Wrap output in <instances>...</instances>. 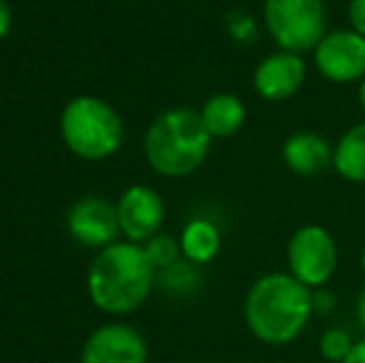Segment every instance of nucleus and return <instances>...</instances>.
<instances>
[{
  "mask_svg": "<svg viewBox=\"0 0 365 363\" xmlns=\"http://www.w3.org/2000/svg\"><path fill=\"white\" fill-rule=\"evenodd\" d=\"M313 319V289L289 272H269L254 281L244 299V321L254 339L269 346L293 344Z\"/></svg>",
  "mask_w": 365,
  "mask_h": 363,
  "instance_id": "1",
  "label": "nucleus"
},
{
  "mask_svg": "<svg viewBox=\"0 0 365 363\" xmlns=\"http://www.w3.org/2000/svg\"><path fill=\"white\" fill-rule=\"evenodd\" d=\"M157 281L142 244L115 242L100 249L87 272V294L100 311L112 316L132 314L149 299Z\"/></svg>",
  "mask_w": 365,
  "mask_h": 363,
  "instance_id": "2",
  "label": "nucleus"
},
{
  "mask_svg": "<svg viewBox=\"0 0 365 363\" xmlns=\"http://www.w3.org/2000/svg\"><path fill=\"white\" fill-rule=\"evenodd\" d=\"M212 150V135L204 127L199 110L172 107L154 117L145 135V157L157 175L189 177L204 165Z\"/></svg>",
  "mask_w": 365,
  "mask_h": 363,
  "instance_id": "3",
  "label": "nucleus"
},
{
  "mask_svg": "<svg viewBox=\"0 0 365 363\" xmlns=\"http://www.w3.org/2000/svg\"><path fill=\"white\" fill-rule=\"evenodd\" d=\"M60 132L68 150L90 162L112 157L125 140V125L117 110L92 95H80L65 105Z\"/></svg>",
  "mask_w": 365,
  "mask_h": 363,
  "instance_id": "4",
  "label": "nucleus"
},
{
  "mask_svg": "<svg viewBox=\"0 0 365 363\" xmlns=\"http://www.w3.org/2000/svg\"><path fill=\"white\" fill-rule=\"evenodd\" d=\"M264 28L276 50L313 53L328 33V13L323 0H264Z\"/></svg>",
  "mask_w": 365,
  "mask_h": 363,
  "instance_id": "5",
  "label": "nucleus"
},
{
  "mask_svg": "<svg viewBox=\"0 0 365 363\" xmlns=\"http://www.w3.org/2000/svg\"><path fill=\"white\" fill-rule=\"evenodd\" d=\"M289 274L308 289H323L338 269L336 237L321 224H303L286 244Z\"/></svg>",
  "mask_w": 365,
  "mask_h": 363,
  "instance_id": "6",
  "label": "nucleus"
},
{
  "mask_svg": "<svg viewBox=\"0 0 365 363\" xmlns=\"http://www.w3.org/2000/svg\"><path fill=\"white\" fill-rule=\"evenodd\" d=\"M311 55L313 68L326 83L358 85L365 80V38L356 30H328Z\"/></svg>",
  "mask_w": 365,
  "mask_h": 363,
  "instance_id": "7",
  "label": "nucleus"
},
{
  "mask_svg": "<svg viewBox=\"0 0 365 363\" xmlns=\"http://www.w3.org/2000/svg\"><path fill=\"white\" fill-rule=\"evenodd\" d=\"M147 341L130 324H102L82 344L80 363H147Z\"/></svg>",
  "mask_w": 365,
  "mask_h": 363,
  "instance_id": "8",
  "label": "nucleus"
},
{
  "mask_svg": "<svg viewBox=\"0 0 365 363\" xmlns=\"http://www.w3.org/2000/svg\"><path fill=\"white\" fill-rule=\"evenodd\" d=\"M117 219H120V232L127 242L147 244L162 232L164 202L157 189L147 184H135L125 189L122 197L117 199Z\"/></svg>",
  "mask_w": 365,
  "mask_h": 363,
  "instance_id": "9",
  "label": "nucleus"
},
{
  "mask_svg": "<svg viewBox=\"0 0 365 363\" xmlns=\"http://www.w3.org/2000/svg\"><path fill=\"white\" fill-rule=\"evenodd\" d=\"M306 60L298 53L274 50L254 68V92L264 102H286L298 95L306 83Z\"/></svg>",
  "mask_w": 365,
  "mask_h": 363,
  "instance_id": "10",
  "label": "nucleus"
},
{
  "mask_svg": "<svg viewBox=\"0 0 365 363\" xmlns=\"http://www.w3.org/2000/svg\"><path fill=\"white\" fill-rule=\"evenodd\" d=\"M68 232L75 242L90 249H105L120 237V219L117 204L107 202L105 197H82L68 212Z\"/></svg>",
  "mask_w": 365,
  "mask_h": 363,
  "instance_id": "11",
  "label": "nucleus"
},
{
  "mask_svg": "<svg viewBox=\"0 0 365 363\" xmlns=\"http://www.w3.org/2000/svg\"><path fill=\"white\" fill-rule=\"evenodd\" d=\"M281 162L291 175L313 180L333 170V145L316 130H296L281 145Z\"/></svg>",
  "mask_w": 365,
  "mask_h": 363,
  "instance_id": "12",
  "label": "nucleus"
},
{
  "mask_svg": "<svg viewBox=\"0 0 365 363\" xmlns=\"http://www.w3.org/2000/svg\"><path fill=\"white\" fill-rule=\"evenodd\" d=\"M204 127L212 135V140H226L234 137L246 122V105L234 92H214L199 107Z\"/></svg>",
  "mask_w": 365,
  "mask_h": 363,
  "instance_id": "13",
  "label": "nucleus"
},
{
  "mask_svg": "<svg viewBox=\"0 0 365 363\" xmlns=\"http://www.w3.org/2000/svg\"><path fill=\"white\" fill-rule=\"evenodd\" d=\"M333 170L341 180L365 184V120L348 127L333 145Z\"/></svg>",
  "mask_w": 365,
  "mask_h": 363,
  "instance_id": "14",
  "label": "nucleus"
},
{
  "mask_svg": "<svg viewBox=\"0 0 365 363\" xmlns=\"http://www.w3.org/2000/svg\"><path fill=\"white\" fill-rule=\"evenodd\" d=\"M179 247H182V257L187 262L204 267V264L214 262L221 252V232L212 219H192L184 224L182 234H179Z\"/></svg>",
  "mask_w": 365,
  "mask_h": 363,
  "instance_id": "15",
  "label": "nucleus"
},
{
  "mask_svg": "<svg viewBox=\"0 0 365 363\" xmlns=\"http://www.w3.org/2000/svg\"><path fill=\"white\" fill-rule=\"evenodd\" d=\"M149 257V262H152V267L157 269V272H164V269L174 267L177 262H182V247H179V239L169 237V234H162L159 232L157 237H152L147 244H142Z\"/></svg>",
  "mask_w": 365,
  "mask_h": 363,
  "instance_id": "16",
  "label": "nucleus"
},
{
  "mask_svg": "<svg viewBox=\"0 0 365 363\" xmlns=\"http://www.w3.org/2000/svg\"><path fill=\"white\" fill-rule=\"evenodd\" d=\"M353 346H356V341L351 339V334H348L346 329H328L323 331L321 341H318V351H321V356L326 361L331 363H343L351 356Z\"/></svg>",
  "mask_w": 365,
  "mask_h": 363,
  "instance_id": "17",
  "label": "nucleus"
},
{
  "mask_svg": "<svg viewBox=\"0 0 365 363\" xmlns=\"http://www.w3.org/2000/svg\"><path fill=\"white\" fill-rule=\"evenodd\" d=\"M159 274H162V284L167 289L177 291V294H187V291H192L199 284L197 264L187 262V259H182V262H177L174 267L164 269Z\"/></svg>",
  "mask_w": 365,
  "mask_h": 363,
  "instance_id": "18",
  "label": "nucleus"
},
{
  "mask_svg": "<svg viewBox=\"0 0 365 363\" xmlns=\"http://www.w3.org/2000/svg\"><path fill=\"white\" fill-rule=\"evenodd\" d=\"M348 28L365 38V0H348Z\"/></svg>",
  "mask_w": 365,
  "mask_h": 363,
  "instance_id": "19",
  "label": "nucleus"
},
{
  "mask_svg": "<svg viewBox=\"0 0 365 363\" xmlns=\"http://www.w3.org/2000/svg\"><path fill=\"white\" fill-rule=\"evenodd\" d=\"M333 306H336V296L326 286L313 291V314H331Z\"/></svg>",
  "mask_w": 365,
  "mask_h": 363,
  "instance_id": "20",
  "label": "nucleus"
},
{
  "mask_svg": "<svg viewBox=\"0 0 365 363\" xmlns=\"http://www.w3.org/2000/svg\"><path fill=\"white\" fill-rule=\"evenodd\" d=\"M13 28V10H10L8 0H0V40L10 33Z\"/></svg>",
  "mask_w": 365,
  "mask_h": 363,
  "instance_id": "21",
  "label": "nucleus"
},
{
  "mask_svg": "<svg viewBox=\"0 0 365 363\" xmlns=\"http://www.w3.org/2000/svg\"><path fill=\"white\" fill-rule=\"evenodd\" d=\"M356 319H358V324H361L363 331H365V284H363V289L358 291V296H356Z\"/></svg>",
  "mask_w": 365,
  "mask_h": 363,
  "instance_id": "22",
  "label": "nucleus"
},
{
  "mask_svg": "<svg viewBox=\"0 0 365 363\" xmlns=\"http://www.w3.org/2000/svg\"><path fill=\"white\" fill-rule=\"evenodd\" d=\"M343 363H365V339L363 341H356V346H353L351 356H348Z\"/></svg>",
  "mask_w": 365,
  "mask_h": 363,
  "instance_id": "23",
  "label": "nucleus"
},
{
  "mask_svg": "<svg viewBox=\"0 0 365 363\" xmlns=\"http://www.w3.org/2000/svg\"><path fill=\"white\" fill-rule=\"evenodd\" d=\"M358 105H361L363 112H365V80L363 83H358Z\"/></svg>",
  "mask_w": 365,
  "mask_h": 363,
  "instance_id": "24",
  "label": "nucleus"
},
{
  "mask_svg": "<svg viewBox=\"0 0 365 363\" xmlns=\"http://www.w3.org/2000/svg\"><path fill=\"white\" fill-rule=\"evenodd\" d=\"M361 269H363V274H365V247H363V252H361Z\"/></svg>",
  "mask_w": 365,
  "mask_h": 363,
  "instance_id": "25",
  "label": "nucleus"
}]
</instances>
